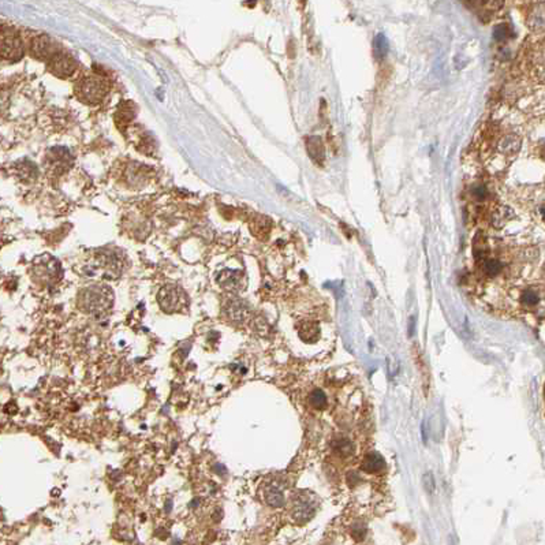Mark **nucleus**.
Returning <instances> with one entry per match:
<instances>
[{
    "mask_svg": "<svg viewBox=\"0 0 545 545\" xmlns=\"http://www.w3.org/2000/svg\"><path fill=\"white\" fill-rule=\"evenodd\" d=\"M60 272L62 270H60L59 262L52 257H47V261H40L37 269H36V274L40 276V279L47 280L48 283L59 279Z\"/></svg>",
    "mask_w": 545,
    "mask_h": 545,
    "instance_id": "1a4fd4ad",
    "label": "nucleus"
},
{
    "mask_svg": "<svg viewBox=\"0 0 545 545\" xmlns=\"http://www.w3.org/2000/svg\"><path fill=\"white\" fill-rule=\"evenodd\" d=\"M171 510H172V502H167V504H166V512H167V514H170Z\"/></svg>",
    "mask_w": 545,
    "mask_h": 545,
    "instance_id": "2f4dec72",
    "label": "nucleus"
},
{
    "mask_svg": "<svg viewBox=\"0 0 545 545\" xmlns=\"http://www.w3.org/2000/svg\"><path fill=\"white\" fill-rule=\"evenodd\" d=\"M198 503H200V499H194L192 502V504H190V507L197 508V507H198Z\"/></svg>",
    "mask_w": 545,
    "mask_h": 545,
    "instance_id": "473e14b6",
    "label": "nucleus"
},
{
    "mask_svg": "<svg viewBox=\"0 0 545 545\" xmlns=\"http://www.w3.org/2000/svg\"><path fill=\"white\" fill-rule=\"evenodd\" d=\"M514 212L510 207H499L493 211L491 216V223L495 229H503L504 225H507L510 220H512Z\"/></svg>",
    "mask_w": 545,
    "mask_h": 545,
    "instance_id": "2eb2a0df",
    "label": "nucleus"
},
{
    "mask_svg": "<svg viewBox=\"0 0 545 545\" xmlns=\"http://www.w3.org/2000/svg\"><path fill=\"white\" fill-rule=\"evenodd\" d=\"M97 261H99V265L105 270V274L112 275L113 278L119 275L125 268V261L117 252H105L99 256Z\"/></svg>",
    "mask_w": 545,
    "mask_h": 545,
    "instance_id": "39448f33",
    "label": "nucleus"
},
{
    "mask_svg": "<svg viewBox=\"0 0 545 545\" xmlns=\"http://www.w3.org/2000/svg\"><path fill=\"white\" fill-rule=\"evenodd\" d=\"M24 54V47L19 38L9 37L0 48V56L7 60H18Z\"/></svg>",
    "mask_w": 545,
    "mask_h": 545,
    "instance_id": "9d476101",
    "label": "nucleus"
},
{
    "mask_svg": "<svg viewBox=\"0 0 545 545\" xmlns=\"http://www.w3.org/2000/svg\"><path fill=\"white\" fill-rule=\"evenodd\" d=\"M347 481H349L350 487H355V485L361 481V479H359L358 473H355V471H350L349 474H347Z\"/></svg>",
    "mask_w": 545,
    "mask_h": 545,
    "instance_id": "7c9ffc66",
    "label": "nucleus"
},
{
    "mask_svg": "<svg viewBox=\"0 0 545 545\" xmlns=\"http://www.w3.org/2000/svg\"><path fill=\"white\" fill-rule=\"evenodd\" d=\"M50 157H51L50 164L54 170L63 171L64 168L69 167V164H70V154H69L67 150L62 149V148H58V149L52 150V152L50 153Z\"/></svg>",
    "mask_w": 545,
    "mask_h": 545,
    "instance_id": "dca6fc26",
    "label": "nucleus"
},
{
    "mask_svg": "<svg viewBox=\"0 0 545 545\" xmlns=\"http://www.w3.org/2000/svg\"><path fill=\"white\" fill-rule=\"evenodd\" d=\"M32 54L38 59L52 58L56 54V44L48 36H38L32 41L30 46Z\"/></svg>",
    "mask_w": 545,
    "mask_h": 545,
    "instance_id": "0eeeda50",
    "label": "nucleus"
},
{
    "mask_svg": "<svg viewBox=\"0 0 545 545\" xmlns=\"http://www.w3.org/2000/svg\"><path fill=\"white\" fill-rule=\"evenodd\" d=\"M309 403L317 410H323L327 406V395L321 390H314L309 396Z\"/></svg>",
    "mask_w": 545,
    "mask_h": 545,
    "instance_id": "5701e85b",
    "label": "nucleus"
},
{
    "mask_svg": "<svg viewBox=\"0 0 545 545\" xmlns=\"http://www.w3.org/2000/svg\"><path fill=\"white\" fill-rule=\"evenodd\" d=\"M520 301H522V304H524L525 306H528V308H534V306H537V304H538L540 297H538L537 291H534V290H532V288H528V290L522 294Z\"/></svg>",
    "mask_w": 545,
    "mask_h": 545,
    "instance_id": "393cba45",
    "label": "nucleus"
},
{
    "mask_svg": "<svg viewBox=\"0 0 545 545\" xmlns=\"http://www.w3.org/2000/svg\"><path fill=\"white\" fill-rule=\"evenodd\" d=\"M361 467L365 473L379 474L385 469V462H384V458L379 452H371L364 458Z\"/></svg>",
    "mask_w": 545,
    "mask_h": 545,
    "instance_id": "9b49d317",
    "label": "nucleus"
},
{
    "mask_svg": "<svg viewBox=\"0 0 545 545\" xmlns=\"http://www.w3.org/2000/svg\"><path fill=\"white\" fill-rule=\"evenodd\" d=\"M77 69V63L70 55L63 54V52H56V54L50 59V70L58 77H70L74 74Z\"/></svg>",
    "mask_w": 545,
    "mask_h": 545,
    "instance_id": "20e7f679",
    "label": "nucleus"
},
{
    "mask_svg": "<svg viewBox=\"0 0 545 545\" xmlns=\"http://www.w3.org/2000/svg\"><path fill=\"white\" fill-rule=\"evenodd\" d=\"M306 149H308L309 156H310L314 162H324L325 150L320 137H314V135H313V137H308V140H306Z\"/></svg>",
    "mask_w": 545,
    "mask_h": 545,
    "instance_id": "4468645a",
    "label": "nucleus"
},
{
    "mask_svg": "<svg viewBox=\"0 0 545 545\" xmlns=\"http://www.w3.org/2000/svg\"><path fill=\"white\" fill-rule=\"evenodd\" d=\"M520 145H522V140H520L516 134H507L504 135L502 140L499 141V145H497V149L504 156H514L519 152Z\"/></svg>",
    "mask_w": 545,
    "mask_h": 545,
    "instance_id": "f8f14e48",
    "label": "nucleus"
},
{
    "mask_svg": "<svg viewBox=\"0 0 545 545\" xmlns=\"http://www.w3.org/2000/svg\"><path fill=\"white\" fill-rule=\"evenodd\" d=\"M333 451L336 455L342 457V458H347L350 455H353L354 452V445L353 443L347 439H339L333 443L332 445Z\"/></svg>",
    "mask_w": 545,
    "mask_h": 545,
    "instance_id": "412c9836",
    "label": "nucleus"
},
{
    "mask_svg": "<svg viewBox=\"0 0 545 545\" xmlns=\"http://www.w3.org/2000/svg\"><path fill=\"white\" fill-rule=\"evenodd\" d=\"M313 514H314V508L310 506L309 503H306V502H301V503H298L296 506V508H294V519L298 522V524H305V522H308L310 518L313 516Z\"/></svg>",
    "mask_w": 545,
    "mask_h": 545,
    "instance_id": "6ab92c4d",
    "label": "nucleus"
},
{
    "mask_svg": "<svg viewBox=\"0 0 545 545\" xmlns=\"http://www.w3.org/2000/svg\"><path fill=\"white\" fill-rule=\"evenodd\" d=\"M270 229H272V221L266 216L253 217V220L250 223L252 233L254 237L260 238V239H265L270 234Z\"/></svg>",
    "mask_w": 545,
    "mask_h": 545,
    "instance_id": "ddd939ff",
    "label": "nucleus"
},
{
    "mask_svg": "<svg viewBox=\"0 0 545 545\" xmlns=\"http://www.w3.org/2000/svg\"><path fill=\"white\" fill-rule=\"evenodd\" d=\"M217 283L229 291H238L243 286V274L239 270L224 269L216 278Z\"/></svg>",
    "mask_w": 545,
    "mask_h": 545,
    "instance_id": "6e6552de",
    "label": "nucleus"
},
{
    "mask_svg": "<svg viewBox=\"0 0 545 545\" xmlns=\"http://www.w3.org/2000/svg\"><path fill=\"white\" fill-rule=\"evenodd\" d=\"M300 336L305 342H314L319 337V325L312 321L304 323L300 328Z\"/></svg>",
    "mask_w": 545,
    "mask_h": 545,
    "instance_id": "aec40b11",
    "label": "nucleus"
},
{
    "mask_svg": "<svg viewBox=\"0 0 545 545\" xmlns=\"http://www.w3.org/2000/svg\"><path fill=\"white\" fill-rule=\"evenodd\" d=\"M134 117H135V111L131 107V104L130 103H123L118 109L117 115H115V122H117V125L119 127H125L133 121Z\"/></svg>",
    "mask_w": 545,
    "mask_h": 545,
    "instance_id": "a211bd4d",
    "label": "nucleus"
},
{
    "mask_svg": "<svg viewBox=\"0 0 545 545\" xmlns=\"http://www.w3.org/2000/svg\"><path fill=\"white\" fill-rule=\"evenodd\" d=\"M408 328H410L408 335H413V328H414V319H413V317H412V320H410V325H408Z\"/></svg>",
    "mask_w": 545,
    "mask_h": 545,
    "instance_id": "72a5a7b5",
    "label": "nucleus"
},
{
    "mask_svg": "<svg viewBox=\"0 0 545 545\" xmlns=\"http://www.w3.org/2000/svg\"><path fill=\"white\" fill-rule=\"evenodd\" d=\"M424 487L425 489H426V492L433 493V491H435V480H433L432 473H426V474L424 475Z\"/></svg>",
    "mask_w": 545,
    "mask_h": 545,
    "instance_id": "c756f323",
    "label": "nucleus"
},
{
    "mask_svg": "<svg viewBox=\"0 0 545 545\" xmlns=\"http://www.w3.org/2000/svg\"><path fill=\"white\" fill-rule=\"evenodd\" d=\"M108 92V83L104 78L92 75L85 77L78 85V95L86 103H99Z\"/></svg>",
    "mask_w": 545,
    "mask_h": 545,
    "instance_id": "f03ea898",
    "label": "nucleus"
},
{
    "mask_svg": "<svg viewBox=\"0 0 545 545\" xmlns=\"http://www.w3.org/2000/svg\"><path fill=\"white\" fill-rule=\"evenodd\" d=\"M373 50H375L376 58L383 59L388 52V41L383 34H377L373 42Z\"/></svg>",
    "mask_w": 545,
    "mask_h": 545,
    "instance_id": "b1692460",
    "label": "nucleus"
},
{
    "mask_svg": "<svg viewBox=\"0 0 545 545\" xmlns=\"http://www.w3.org/2000/svg\"><path fill=\"white\" fill-rule=\"evenodd\" d=\"M470 193H471V196L474 197L475 200L483 201V200H485V198H487L488 189H487V186H485V185L477 184V185H474L473 188H471Z\"/></svg>",
    "mask_w": 545,
    "mask_h": 545,
    "instance_id": "bb28decb",
    "label": "nucleus"
},
{
    "mask_svg": "<svg viewBox=\"0 0 545 545\" xmlns=\"http://www.w3.org/2000/svg\"><path fill=\"white\" fill-rule=\"evenodd\" d=\"M264 497H265V502L269 504L270 507L279 508L284 504L283 492H282V489L276 487V485L266 487L265 491H264Z\"/></svg>",
    "mask_w": 545,
    "mask_h": 545,
    "instance_id": "f3484780",
    "label": "nucleus"
},
{
    "mask_svg": "<svg viewBox=\"0 0 545 545\" xmlns=\"http://www.w3.org/2000/svg\"><path fill=\"white\" fill-rule=\"evenodd\" d=\"M157 302L162 310H164L166 313H176L180 312L182 308L186 306L188 300H186V296L182 291V288H179L178 286H174V284H168L158 291Z\"/></svg>",
    "mask_w": 545,
    "mask_h": 545,
    "instance_id": "7ed1b4c3",
    "label": "nucleus"
},
{
    "mask_svg": "<svg viewBox=\"0 0 545 545\" xmlns=\"http://www.w3.org/2000/svg\"><path fill=\"white\" fill-rule=\"evenodd\" d=\"M180 544H182V541L179 540V538H174V540H172V545H180Z\"/></svg>",
    "mask_w": 545,
    "mask_h": 545,
    "instance_id": "f704fd0d",
    "label": "nucleus"
},
{
    "mask_svg": "<svg viewBox=\"0 0 545 545\" xmlns=\"http://www.w3.org/2000/svg\"><path fill=\"white\" fill-rule=\"evenodd\" d=\"M224 314L229 320L235 321V323H243L245 320H247V317L250 314L249 306L242 300L231 298V300L225 302Z\"/></svg>",
    "mask_w": 545,
    "mask_h": 545,
    "instance_id": "423d86ee",
    "label": "nucleus"
},
{
    "mask_svg": "<svg viewBox=\"0 0 545 545\" xmlns=\"http://www.w3.org/2000/svg\"><path fill=\"white\" fill-rule=\"evenodd\" d=\"M113 302L112 290L103 284L89 286L81 291L78 298L79 308L85 313L100 316L111 309Z\"/></svg>",
    "mask_w": 545,
    "mask_h": 545,
    "instance_id": "f257e3e1",
    "label": "nucleus"
},
{
    "mask_svg": "<svg viewBox=\"0 0 545 545\" xmlns=\"http://www.w3.org/2000/svg\"><path fill=\"white\" fill-rule=\"evenodd\" d=\"M510 32H511L510 28H508L507 25H504V24L495 26V30H493V38L497 40V41H503V40H506V38L510 36Z\"/></svg>",
    "mask_w": 545,
    "mask_h": 545,
    "instance_id": "a878e982",
    "label": "nucleus"
},
{
    "mask_svg": "<svg viewBox=\"0 0 545 545\" xmlns=\"http://www.w3.org/2000/svg\"><path fill=\"white\" fill-rule=\"evenodd\" d=\"M351 534H353V537L355 538V540H362L364 537H365V534H367V528L364 526V525H354L353 529H351Z\"/></svg>",
    "mask_w": 545,
    "mask_h": 545,
    "instance_id": "cd10ccee",
    "label": "nucleus"
},
{
    "mask_svg": "<svg viewBox=\"0 0 545 545\" xmlns=\"http://www.w3.org/2000/svg\"><path fill=\"white\" fill-rule=\"evenodd\" d=\"M532 28L536 32H542L544 30V14H541L540 17H537V14L532 18Z\"/></svg>",
    "mask_w": 545,
    "mask_h": 545,
    "instance_id": "c85d7f7f",
    "label": "nucleus"
},
{
    "mask_svg": "<svg viewBox=\"0 0 545 545\" xmlns=\"http://www.w3.org/2000/svg\"><path fill=\"white\" fill-rule=\"evenodd\" d=\"M502 262L496 258H485L483 260V272L489 278H495L502 272Z\"/></svg>",
    "mask_w": 545,
    "mask_h": 545,
    "instance_id": "4be33fe9",
    "label": "nucleus"
}]
</instances>
